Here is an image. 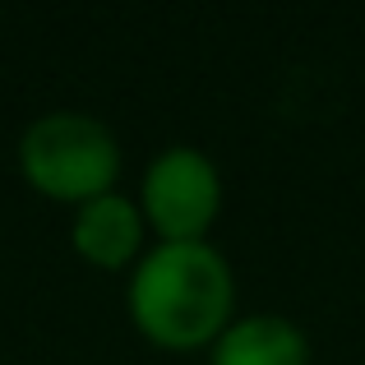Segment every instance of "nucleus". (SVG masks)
I'll use <instances>...</instances> for the list:
<instances>
[{
  "mask_svg": "<svg viewBox=\"0 0 365 365\" xmlns=\"http://www.w3.org/2000/svg\"><path fill=\"white\" fill-rule=\"evenodd\" d=\"M134 324L162 347H199L222 333L232 310V273L204 241H167L130 282Z\"/></svg>",
  "mask_w": 365,
  "mask_h": 365,
  "instance_id": "f257e3e1",
  "label": "nucleus"
},
{
  "mask_svg": "<svg viewBox=\"0 0 365 365\" xmlns=\"http://www.w3.org/2000/svg\"><path fill=\"white\" fill-rule=\"evenodd\" d=\"M24 171L51 199H102L120 171V148L111 130L79 111H56L28 125L19 143Z\"/></svg>",
  "mask_w": 365,
  "mask_h": 365,
  "instance_id": "f03ea898",
  "label": "nucleus"
},
{
  "mask_svg": "<svg viewBox=\"0 0 365 365\" xmlns=\"http://www.w3.org/2000/svg\"><path fill=\"white\" fill-rule=\"evenodd\" d=\"M217 171L195 148H167L143 180V208L167 241H199L217 213Z\"/></svg>",
  "mask_w": 365,
  "mask_h": 365,
  "instance_id": "7ed1b4c3",
  "label": "nucleus"
},
{
  "mask_svg": "<svg viewBox=\"0 0 365 365\" xmlns=\"http://www.w3.org/2000/svg\"><path fill=\"white\" fill-rule=\"evenodd\" d=\"M213 365H310V347L296 324L277 314H255L217 338Z\"/></svg>",
  "mask_w": 365,
  "mask_h": 365,
  "instance_id": "20e7f679",
  "label": "nucleus"
},
{
  "mask_svg": "<svg viewBox=\"0 0 365 365\" xmlns=\"http://www.w3.org/2000/svg\"><path fill=\"white\" fill-rule=\"evenodd\" d=\"M74 245L93 264L120 268L139 250V208L120 195H102L93 204H83L79 222H74Z\"/></svg>",
  "mask_w": 365,
  "mask_h": 365,
  "instance_id": "39448f33",
  "label": "nucleus"
}]
</instances>
